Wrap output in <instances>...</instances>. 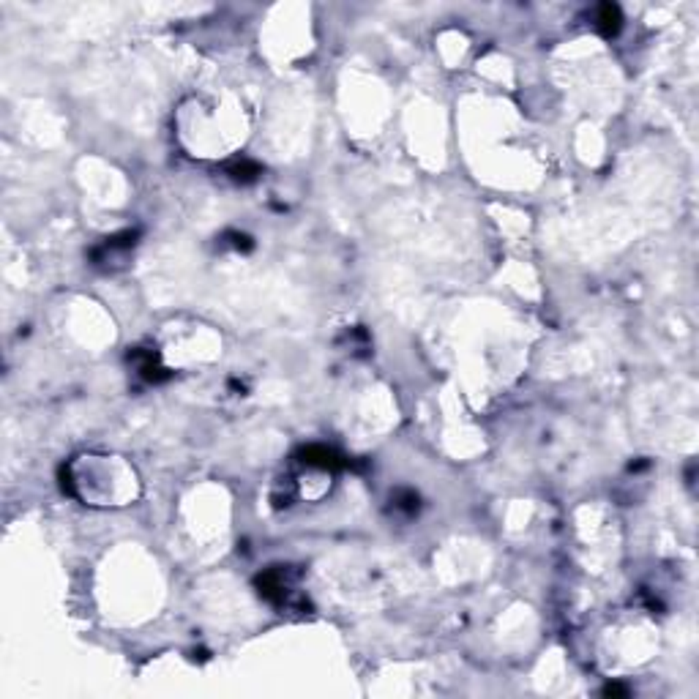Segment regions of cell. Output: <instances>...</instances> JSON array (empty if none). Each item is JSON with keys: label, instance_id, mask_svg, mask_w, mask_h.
<instances>
[{"label": "cell", "instance_id": "1", "mask_svg": "<svg viewBox=\"0 0 699 699\" xmlns=\"http://www.w3.org/2000/svg\"><path fill=\"white\" fill-rule=\"evenodd\" d=\"M620 8L618 6H612V3H603L599 6V11H596V28L601 30L603 36H615L618 30H620Z\"/></svg>", "mask_w": 699, "mask_h": 699}, {"label": "cell", "instance_id": "2", "mask_svg": "<svg viewBox=\"0 0 699 699\" xmlns=\"http://www.w3.org/2000/svg\"><path fill=\"white\" fill-rule=\"evenodd\" d=\"M227 173H230V178H233V180L249 183V180H254V178L260 175V167H257L254 161H249V158H241V161H233V164L227 167Z\"/></svg>", "mask_w": 699, "mask_h": 699}]
</instances>
